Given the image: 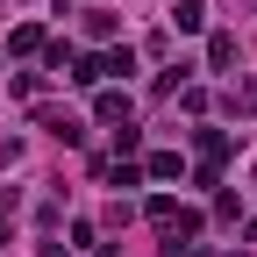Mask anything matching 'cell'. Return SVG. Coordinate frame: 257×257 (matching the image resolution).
<instances>
[{
  "instance_id": "1",
  "label": "cell",
  "mask_w": 257,
  "mask_h": 257,
  "mask_svg": "<svg viewBox=\"0 0 257 257\" xmlns=\"http://www.w3.org/2000/svg\"><path fill=\"white\" fill-rule=\"evenodd\" d=\"M128 114V93H100V121H121Z\"/></svg>"
}]
</instances>
